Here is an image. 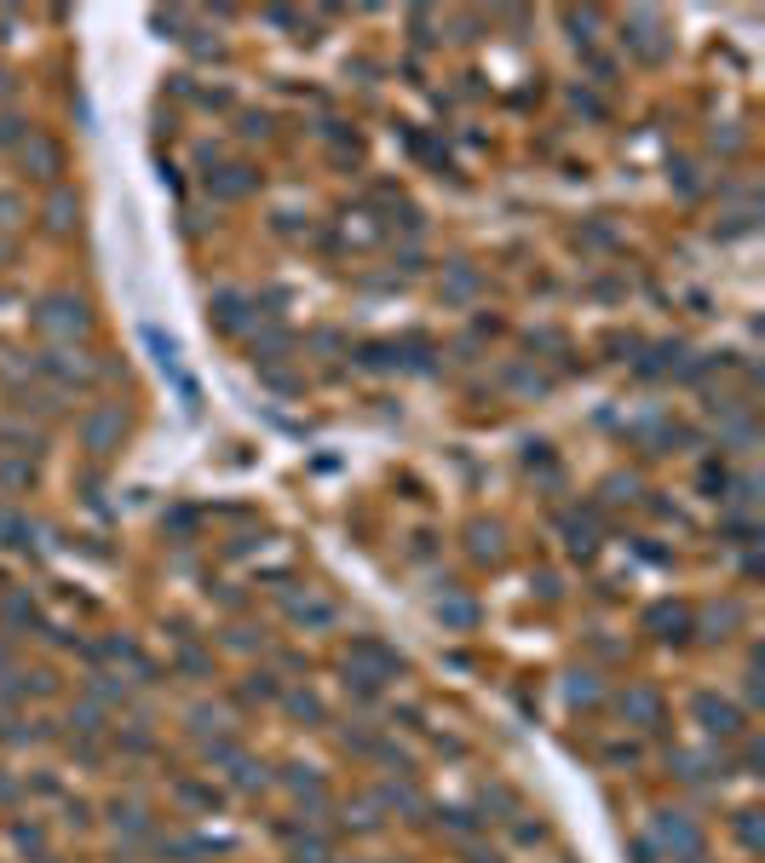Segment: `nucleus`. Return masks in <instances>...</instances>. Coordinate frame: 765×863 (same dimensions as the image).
I'll return each instance as SVG.
<instances>
[{"label":"nucleus","mask_w":765,"mask_h":863,"mask_svg":"<svg viewBox=\"0 0 765 863\" xmlns=\"http://www.w3.org/2000/svg\"><path fill=\"white\" fill-rule=\"evenodd\" d=\"M282 783H288V789L300 794V800H311V806H323V777H317L311 766H288V777H282Z\"/></svg>","instance_id":"obj_22"},{"label":"nucleus","mask_w":765,"mask_h":863,"mask_svg":"<svg viewBox=\"0 0 765 863\" xmlns=\"http://www.w3.org/2000/svg\"><path fill=\"white\" fill-rule=\"evenodd\" d=\"M593 697H599L593 674H570V702H593Z\"/></svg>","instance_id":"obj_36"},{"label":"nucleus","mask_w":765,"mask_h":863,"mask_svg":"<svg viewBox=\"0 0 765 863\" xmlns=\"http://www.w3.org/2000/svg\"><path fill=\"white\" fill-rule=\"evenodd\" d=\"M466 863H501V858H495V852H478V846H472V852H466Z\"/></svg>","instance_id":"obj_43"},{"label":"nucleus","mask_w":765,"mask_h":863,"mask_svg":"<svg viewBox=\"0 0 765 863\" xmlns=\"http://www.w3.org/2000/svg\"><path fill=\"white\" fill-rule=\"evenodd\" d=\"M29 133H35L29 121H18V116H0V144H24Z\"/></svg>","instance_id":"obj_33"},{"label":"nucleus","mask_w":765,"mask_h":863,"mask_svg":"<svg viewBox=\"0 0 765 863\" xmlns=\"http://www.w3.org/2000/svg\"><path fill=\"white\" fill-rule=\"evenodd\" d=\"M179 668H185L190 679H202V674H208V656H202V651H190V645H185V651H179Z\"/></svg>","instance_id":"obj_38"},{"label":"nucleus","mask_w":765,"mask_h":863,"mask_svg":"<svg viewBox=\"0 0 765 863\" xmlns=\"http://www.w3.org/2000/svg\"><path fill=\"white\" fill-rule=\"evenodd\" d=\"M116 829H127V835H144V829H150L144 806H121V800H116Z\"/></svg>","instance_id":"obj_30"},{"label":"nucleus","mask_w":765,"mask_h":863,"mask_svg":"<svg viewBox=\"0 0 765 863\" xmlns=\"http://www.w3.org/2000/svg\"><path fill=\"white\" fill-rule=\"evenodd\" d=\"M645 633H656V639H685L691 633V605H673V599H656V605L645 610Z\"/></svg>","instance_id":"obj_8"},{"label":"nucleus","mask_w":765,"mask_h":863,"mask_svg":"<svg viewBox=\"0 0 765 863\" xmlns=\"http://www.w3.org/2000/svg\"><path fill=\"white\" fill-rule=\"evenodd\" d=\"M288 863H328V840H323V835H294V846H288Z\"/></svg>","instance_id":"obj_25"},{"label":"nucleus","mask_w":765,"mask_h":863,"mask_svg":"<svg viewBox=\"0 0 765 863\" xmlns=\"http://www.w3.org/2000/svg\"><path fill=\"white\" fill-rule=\"evenodd\" d=\"M18 219H24V202H18V196H6V190H0V225H18Z\"/></svg>","instance_id":"obj_39"},{"label":"nucleus","mask_w":765,"mask_h":863,"mask_svg":"<svg viewBox=\"0 0 765 863\" xmlns=\"http://www.w3.org/2000/svg\"><path fill=\"white\" fill-rule=\"evenodd\" d=\"M622 47L633 52L639 64H650V70H656V64H668V58H673V35H668V24H662V12H645V6H639V12H627V18H622Z\"/></svg>","instance_id":"obj_2"},{"label":"nucleus","mask_w":765,"mask_h":863,"mask_svg":"<svg viewBox=\"0 0 765 863\" xmlns=\"http://www.w3.org/2000/svg\"><path fill=\"white\" fill-rule=\"evenodd\" d=\"M0 490H35V461L29 455H12V449H0Z\"/></svg>","instance_id":"obj_17"},{"label":"nucleus","mask_w":765,"mask_h":863,"mask_svg":"<svg viewBox=\"0 0 765 863\" xmlns=\"http://www.w3.org/2000/svg\"><path fill=\"white\" fill-rule=\"evenodd\" d=\"M179 794H185L190 806H202V812H213V806H219V794L202 789V783H179Z\"/></svg>","instance_id":"obj_34"},{"label":"nucleus","mask_w":765,"mask_h":863,"mask_svg":"<svg viewBox=\"0 0 765 863\" xmlns=\"http://www.w3.org/2000/svg\"><path fill=\"white\" fill-rule=\"evenodd\" d=\"M75 219H81V196L58 185V190L47 196V231H58V236H64V231H75Z\"/></svg>","instance_id":"obj_16"},{"label":"nucleus","mask_w":765,"mask_h":863,"mask_svg":"<svg viewBox=\"0 0 765 863\" xmlns=\"http://www.w3.org/2000/svg\"><path fill=\"white\" fill-rule=\"evenodd\" d=\"M478 288H484V277L472 271V265H443V282H438V294H443V305H466V300H478Z\"/></svg>","instance_id":"obj_11"},{"label":"nucleus","mask_w":765,"mask_h":863,"mask_svg":"<svg viewBox=\"0 0 765 863\" xmlns=\"http://www.w3.org/2000/svg\"><path fill=\"white\" fill-rule=\"evenodd\" d=\"M265 127H271V116H242V133H248V139H265Z\"/></svg>","instance_id":"obj_41"},{"label":"nucleus","mask_w":765,"mask_h":863,"mask_svg":"<svg viewBox=\"0 0 765 863\" xmlns=\"http://www.w3.org/2000/svg\"><path fill=\"white\" fill-rule=\"evenodd\" d=\"M702 490L714 495V501H725V495H731V472L719 467V461H708V467H702Z\"/></svg>","instance_id":"obj_29"},{"label":"nucleus","mask_w":765,"mask_h":863,"mask_svg":"<svg viewBox=\"0 0 765 863\" xmlns=\"http://www.w3.org/2000/svg\"><path fill=\"white\" fill-rule=\"evenodd\" d=\"M737 840L742 846H760V812H737Z\"/></svg>","instance_id":"obj_35"},{"label":"nucleus","mask_w":765,"mask_h":863,"mask_svg":"<svg viewBox=\"0 0 765 863\" xmlns=\"http://www.w3.org/2000/svg\"><path fill=\"white\" fill-rule=\"evenodd\" d=\"M351 863H369V858H351Z\"/></svg>","instance_id":"obj_45"},{"label":"nucleus","mask_w":765,"mask_h":863,"mask_svg":"<svg viewBox=\"0 0 765 863\" xmlns=\"http://www.w3.org/2000/svg\"><path fill=\"white\" fill-rule=\"evenodd\" d=\"M70 725H75V737L87 743V737H98V731H104V708H98L93 697H81V708H70Z\"/></svg>","instance_id":"obj_23"},{"label":"nucleus","mask_w":765,"mask_h":863,"mask_svg":"<svg viewBox=\"0 0 765 863\" xmlns=\"http://www.w3.org/2000/svg\"><path fill=\"white\" fill-rule=\"evenodd\" d=\"M616 708H622V720L639 725V731H662V720H668V702L656 697L650 685H627L622 697H616Z\"/></svg>","instance_id":"obj_6"},{"label":"nucleus","mask_w":765,"mask_h":863,"mask_svg":"<svg viewBox=\"0 0 765 863\" xmlns=\"http://www.w3.org/2000/svg\"><path fill=\"white\" fill-rule=\"evenodd\" d=\"M225 766H231V783H236V789H265V766H254L248 754H231Z\"/></svg>","instance_id":"obj_26"},{"label":"nucleus","mask_w":765,"mask_h":863,"mask_svg":"<svg viewBox=\"0 0 765 863\" xmlns=\"http://www.w3.org/2000/svg\"><path fill=\"white\" fill-rule=\"evenodd\" d=\"M75 432H81V449H87L93 461H104V455H116L121 438H127V409H121V403H93L87 415L75 420Z\"/></svg>","instance_id":"obj_4"},{"label":"nucleus","mask_w":765,"mask_h":863,"mask_svg":"<svg viewBox=\"0 0 765 863\" xmlns=\"http://www.w3.org/2000/svg\"><path fill=\"white\" fill-rule=\"evenodd\" d=\"M673 766H679V777L702 783V777H725V754H673Z\"/></svg>","instance_id":"obj_21"},{"label":"nucleus","mask_w":765,"mask_h":863,"mask_svg":"<svg viewBox=\"0 0 765 863\" xmlns=\"http://www.w3.org/2000/svg\"><path fill=\"white\" fill-rule=\"evenodd\" d=\"M650 852H668L673 863L696 858V852H702V823H696L691 812H679V806H662V812L650 817Z\"/></svg>","instance_id":"obj_3"},{"label":"nucleus","mask_w":765,"mask_h":863,"mask_svg":"<svg viewBox=\"0 0 765 863\" xmlns=\"http://www.w3.org/2000/svg\"><path fill=\"white\" fill-rule=\"evenodd\" d=\"M41 823H12V846H29V852H41Z\"/></svg>","instance_id":"obj_32"},{"label":"nucleus","mask_w":765,"mask_h":863,"mask_svg":"<svg viewBox=\"0 0 765 863\" xmlns=\"http://www.w3.org/2000/svg\"><path fill=\"white\" fill-rule=\"evenodd\" d=\"M564 24L576 29V47H593V29H599V18H593V12H564Z\"/></svg>","instance_id":"obj_31"},{"label":"nucleus","mask_w":765,"mask_h":863,"mask_svg":"<svg viewBox=\"0 0 765 863\" xmlns=\"http://www.w3.org/2000/svg\"><path fill=\"white\" fill-rule=\"evenodd\" d=\"M691 714H696V725H702L714 743H737L742 731H748L742 708L731 697H719V691H696V697H691Z\"/></svg>","instance_id":"obj_5"},{"label":"nucleus","mask_w":765,"mask_h":863,"mask_svg":"<svg viewBox=\"0 0 765 863\" xmlns=\"http://www.w3.org/2000/svg\"><path fill=\"white\" fill-rule=\"evenodd\" d=\"M346 662H357V668H363V674H374L380 685L403 674V656H397V651H386L380 639H357V645L346 651Z\"/></svg>","instance_id":"obj_7"},{"label":"nucleus","mask_w":765,"mask_h":863,"mask_svg":"<svg viewBox=\"0 0 765 863\" xmlns=\"http://www.w3.org/2000/svg\"><path fill=\"white\" fill-rule=\"evenodd\" d=\"M35 328L47 334L52 346H75V340L93 334V311H87L81 294L58 288V294H41V300H35Z\"/></svg>","instance_id":"obj_1"},{"label":"nucleus","mask_w":765,"mask_h":863,"mask_svg":"<svg viewBox=\"0 0 765 863\" xmlns=\"http://www.w3.org/2000/svg\"><path fill=\"white\" fill-rule=\"evenodd\" d=\"M254 185H259V173L248 162H225V167H213V173H208V190H213V196H225V202L254 196Z\"/></svg>","instance_id":"obj_9"},{"label":"nucleus","mask_w":765,"mask_h":863,"mask_svg":"<svg viewBox=\"0 0 765 863\" xmlns=\"http://www.w3.org/2000/svg\"><path fill=\"white\" fill-rule=\"evenodd\" d=\"M512 835H518V840H524V846H535V840H541V835H547V829H541V823H518V829H512Z\"/></svg>","instance_id":"obj_42"},{"label":"nucleus","mask_w":765,"mask_h":863,"mask_svg":"<svg viewBox=\"0 0 765 863\" xmlns=\"http://www.w3.org/2000/svg\"><path fill=\"white\" fill-rule=\"evenodd\" d=\"M340 679H346V691H351V697H363V702H369V697H380V679H374V674H363L357 662H340Z\"/></svg>","instance_id":"obj_28"},{"label":"nucleus","mask_w":765,"mask_h":863,"mask_svg":"<svg viewBox=\"0 0 765 863\" xmlns=\"http://www.w3.org/2000/svg\"><path fill=\"white\" fill-rule=\"evenodd\" d=\"M737 622H742L737 605H714V610H708V628H737Z\"/></svg>","instance_id":"obj_37"},{"label":"nucleus","mask_w":765,"mask_h":863,"mask_svg":"<svg viewBox=\"0 0 765 863\" xmlns=\"http://www.w3.org/2000/svg\"><path fill=\"white\" fill-rule=\"evenodd\" d=\"M288 616H294L300 628H328L340 610L328 605V599H317V593H305V599H288Z\"/></svg>","instance_id":"obj_18"},{"label":"nucleus","mask_w":765,"mask_h":863,"mask_svg":"<svg viewBox=\"0 0 765 863\" xmlns=\"http://www.w3.org/2000/svg\"><path fill=\"white\" fill-rule=\"evenodd\" d=\"M564 547H570L576 559H593V553H599V524H593V513H587V518H581V513L564 518Z\"/></svg>","instance_id":"obj_15"},{"label":"nucleus","mask_w":765,"mask_h":863,"mask_svg":"<svg viewBox=\"0 0 765 863\" xmlns=\"http://www.w3.org/2000/svg\"><path fill=\"white\" fill-rule=\"evenodd\" d=\"M340 823H346V829H363V835H369V829H380V800H351Z\"/></svg>","instance_id":"obj_27"},{"label":"nucleus","mask_w":765,"mask_h":863,"mask_svg":"<svg viewBox=\"0 0 765 863\" xmlns=\"http://www.w3.org/2000/svg\"><path fill=\"white\" fill-rule=\"evenodd\" d=\"M466 553H472L478 564H501V553H507V536H501V524H484V518H478V524L466 530Z\"/></svg>","instance_id":"obj_13"},{"label":"nucleus","mask_w":765,"mask_h":863,"mask_svg":"<svg viewBox=\"0 0 765 863\" xmlns=\"http://www.w3.org/2000/svg\"><path fill=\"white\" fill-rule=\"evenodd\" d=\"M282 708L294 714V720H323V702H317V691H282Z\"/></svg>","instance_id":"obj_24"},{"label":"nucleus","mask_w":765,"mask_h":863,"mask_svg":"<svg viewBox=\"0 0 765 863\" xmlns=\"http://www.w3.org/2000/svg\"><path fill=\"white\" fill-rule=\"evenodd\" d=\"M679 863H708V858H702V852H696V858H679Z\"/></svg>","instance_id":"obj_44"},{"label":"nucleus","mask_w":765,"mask_h":863,"mask_svg":"<svg viewBox=\"0 0 765 863\" xmlns=\"http://www.w3.org/2000/svg\"><path fill=\"white\" fill-rule=\"evenodd\" d=\"M432 616H438V622H443L449 633H472V628H478V605H472L466 593H438Z\"/></svg>","instance_id":"obj_12"},{"label":"nucleus","mask_w":765,"mask_h":863,"mask_svg":"<svg viewBox=\"0 0 765 863\" xmlns=\"http://www.w3.org/2000/svg\"><path fill=\"white\" fill-rule=\"evenodd\" d=\"M0 616H6V628H35V622H41V610H35V599H29L24 587H12V593L0 599Z\"/></svg>","instance_id":"obj_20"},{"label":"nucleus","mask_w":765,"mask_h":863,"mask_svg":"<svg viewBox=\"0 0 765 863\" xmlns=\"http://www.w3.org/2000/svg\"><path fill=\"white\" fill-rule=\"evenodd\" d=\"M104 656H110V662H121V668H133L139 679H156V662H150L133 639H104Z\"/></svg>","instance_id":"obj_19"},{"label":"nucleus","mask_w":765,"mask_h":863,"mask_svg":"<svg viewBox=\"0 0 765 863\" xmlns=\"http://www.w3.org/2000/svg\"><path fill=\"white\" fill-rule=\"evenodd\" d=\"M248 697H277V679H271V674H248Z\"/></svg>","instance_id":"obj_40"},{"label":"nucleus","mask_w":765,"mask_h":863,"mask_svg":"<svg viewBox=\"0 0 765 863\" xmlns=\"http://www.w3.org/2000/svg\"><path fill=\"white\" fill-rule=\"evenodd\" d=\"M18 162H24L35 179H52V173L64 167V156H58V144H52L47 133H29V139L18 144Z\"/></svg>","instance_id":"obj_10"},{"label":"nucleus","mask_w":765,"mask_h":863,"mask_svg":"<svg viewBox=\"0 0 765 863\" xmlns=\"http://www.w3.org/2000/svg\"><path fill=\"white\" fill-rule=\"evenodd\" d=\"M213 317H219V328H231V334H242V328L259 323V311H254L248 294H219V300H213Z\"/></svg>","instance_id":"obj_14"}]
</instances>
